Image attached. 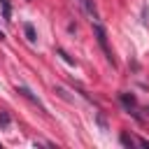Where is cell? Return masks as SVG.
Returning <instances> with one entry per match:
<instances>
[{
	"label": "cell",
	"instance_id": "1",
	"mask_svg": "<svg viewBox=\"0 0 149 149\" xmlns=\"http://www.w3.org/2000/svg\"><path fill=\"white\" fill-rule=\"evenodd\" d=\"M93 30H95V37H98V44L102 47V51H105V56H107V61L114 65V58H112V51H109V47H107V33H105V28H102V23H93Z\"/></svg>",
	"mask_w": 149,
	"mask_h": 149
},
{
	"label": "cell",
	"instance_id": "2",
	"mask_svg": "<svg viewBox=\"0 0 149 149\" xmlns=\"http://www.w3.org/2000/svg\"><path fill=\"white\" fill-rule=\"evenodd\" d=\"M16 91H19V93H21L23 98H28V100H30L33 105H37V107H40L42 112H47V109H44V105H42V100H40L37 95H33V91H30L28 86H23V84H21V86H16Z\"/></svg>",
	"mask_w": 149,
	"mask_h": 149
},
{
	"label": "cell",
	"instance_id": "3",
	"mask_svg": "<svg viewBox=\"0 0 149 149\" xmlns=\"http://www.w3.org/2000/svg\"><path fill=\"white\" fill-rule=\"evenodd\" d=\"M79 5L86 9V14L91 16V21H93V23H100V14H98V9H95V2H93V0H79Z\"/></svg>",
	"mask_w": 149,
	"mask_h": 149
},
{
	"label": "cell",
	"instance_id": "4",
	"mask_svg": "<svg viewBox=\"0 0 149 149\" xmlns=\"http://www.w3.org/2000/svg\"><path fill=\"white\" fill-rule=\"evenodd\" d=\"M119 100H121V105H123L128 112H133V114H135V107H137L135 95H130V93H121V95H119Z\"/></svg>",
	"mask_w": 149,
	"mask_h": 149
},
{
	"label": "cell",
	"instance_id": "5",
	"mask_svg": "<svg viewBox=\"0 0 149 149\" xmlns=\"http://www.w3.org/2000/svg\"><path fill=\"white\" fill-rule=\"evenodd\" d=\"M23 30H26V37H28L30 42H37V33H35L33 23H26V26H23Z\"/></svg>",
	"mask_w": 149,
	"mask_h": 149
},
{
	"label": "cell",
	"instance_id": "6",
	"mask_svg": "<svg viewBox=\"0 0 149 149\" xmlns=\"http://www.w3.org/2000/svg\"><path fill=\"white\" fill-rule=\"evenodd\" d=\"M121 144H123V147H133L135 142H133V137H128V135L123 133V135H121Z\"/></svg>",
	"mask_w": 149,
	"mask_h": 149
},
{
	"label": "cell",
	"instance_id": "7",
	"mask_svg": "<svg viewBox=\"0 0 149 149\" xmlns=\"http://www.w3.org/2000/svg\"><path fill=\"white\" fill-rule=\"evenodd\" d=\"M0 40H5V33H2V30H0Z\"/></svg>",
	"mask_w": 149,
	"mask_h": 149
}]
</instances>
